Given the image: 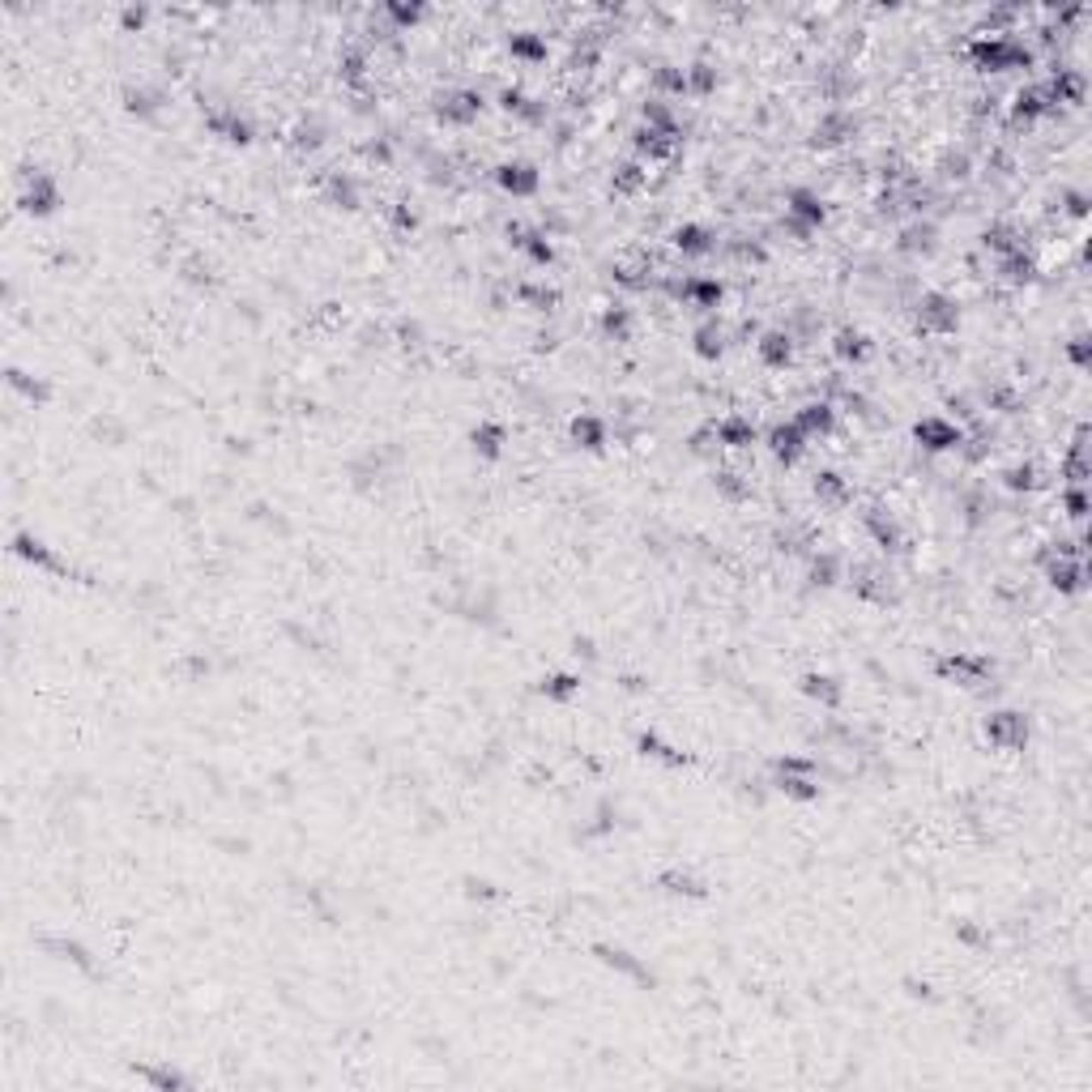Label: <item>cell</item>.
Returning a JSON list of instances; mask_svg holds the SVG:
<instances>
[{
    "label": "cell",
    "instance_id": "obj_18",
    "mask_svg": "<svg viewBox=\"0 0 1092 1092\" xmlns=\"http://www.w3.org/2000/svg\"><path fill=\"white\" fill-rule=\"evenodd\" d=\"M1037 483H1041V479H1037V466H1033V461H1016V466L1003 470V486H1007V491H1037Z\"/></svg>",
    "mask_w": 1092,
    "mask_h": 1092
},
{
    "label": "cell",
    "instance_id": "obj_6",
    "mask_svg": "<svg viewBox=\"0 0 1092 1092\" xmlns=\"http://www.w3.org/2000/svg\"><path fill=\"white\" fill-rule=\"evenodd\" d=\"M768 448H772V457H777V461L794 466V461L807 453V436H802V427L790 418V423H777V427L768 431Z\"/></svg>",
    "mask_w": 1092,
    "mask_h": 1092
},
{
    "label": "cell",
    "instance_id": "obj_7",
    "mask_svg": "<svg viewBox=\"0 0 1092 1092\" xmlns=\"http://www.w3.org/2000/svg\"><path fill=\"white\" fill-rule=\"evenodd\" d=\"M479 112H483V99H479L474 90H448V95L440 99V120H448V124H470Z\"/></svg>",
    "mask_w": 1092,
    "mask_h": 1092
},
{
    "label": "cell",
    "instance_id": "obj_12",
    "mask_svg": "<svg viewBox=\"0 0 1092 1092\" xmlns=\"http://www.w3.org/2000/svg\"><path fill=\"white\" fill-rule=\"evenodd\" d=\"M853 128H857L853 116H845V112H828L824 124L815 128V141H820V145H841L845 137H853Z\"/></svg>",
    "mask_w": 1092,
    "mask_h": 1092
},
{
    "label": "cell",
    "instance_id": "obj_3",
    "mask_svg": "<svg viewBox=\"0 0 1092 1092\" xmlns=\"http://www.w3.org/2000/svg\"><path fill=\"white\" fill-rule=\"evenodd\" d=\"M956 320H961V312H956V303H952L948 295H939V290L922 295V303H918V325H922L926 333H952Z\"/></svg>",
    "mask_w": 1092,
    "mask_h": 1092
},
{
    "label": "cell",
    "instance_id": "obj_15",
    "mask_svg": "<svg viewBox=\"0 0 1092 1092\" xmlns=\"http://www.w3.org/2000/svg\"><path fill=\"white\" fill-rule=\"evenodd\" d=\"M572 440H577V444H585V448H602V444H607V423H602V418L581 414V418L572 423Z\"/></svg>",
    "mask_w": 1092,
    "mask_h": 1092
},
{
    "label": "cell",
    "instance_id": "obj_4",
    "mask_svg": "<svg viewBox=\"0 0 1092 1092\" xmlns=\"http://www.w3.org/2000/svg\"><path fill=\"white\" fill-rule=\"evenodd\" d=\"M939 670H943L948 679H956L961 687H981V683L994 674V666H990L985 657H977V653H952V657L939 662Z\"/></svg>",
    "mask_w": 1092,
    "mask_h": 1092
},
{
    "label": "cell",
    "instance_id": "obj_22",
    "mask_svg": "<svg viewBox=\"0 0 1092 1092\" xmlns=\"http://www.w3.org/2000/svg\"><path fill=\"white\" fill-rule=\"evenodd\" d=\"M512 52H516L521 60H542V56H546V43H542L534 30H521V34H512Z\"/></svg>",
    "mask_w": 1092,
    "mask_h": 1092
},
{
    "label": "cell",
    "instance_id": "obj_27",
    "mask_svg": "<svg viewBox=\"0 0 1092 1092\" xmlns=\"http://www.w3.org/2000/svg\"><path fill=\"white\" fill-rule=\"evenodd\" d=\"M815 495H824V499L837 503V499H845L850 491H845V483H841L837 474H820V479H815Z\"/></svg>",
    "mask_w": 1092,
    "mask_h": 1092
},
{
    "label": "cell",
    "instance_id": "obj_10",
    "mask_svg": "<svg viewBox=\"0 0 1092 1092\" xmlns=\"http://www.w3.org/2000/svg\"><path fill=\"white\" fill-rule=\"evenodd\" d=\"M21 201H26V210H34V214H52V210L60 205V192H56V184H52L47 175H34Z\"/></svg>",
    "mask_w": 1092,
    "mask_h": 1092
},
{
    "label": "cell",
    "instance_id": "obj_31",
    "mask_svg": "<svg viewBox=\"0 0 1092 1092\" xmlns=\"http://www.w3.org/2000/svg\"><path fill=\"white\" fill-rule=\"evenodd\" d=\"M384 13H388L393 21H401V26H414V21H418V9H406V4H388Z\"/></svg>",
    "mask_w": 1092,
    "mask_h": 1092
},
{
    "label": "cell",
    "instance_id": "obj_32",
    "mask_svg": "<svg viewBox=\"0 0 1092 1092\" xmlns=\"http://www.w3.org/2000/svg\"><path fill=\"white\" fill-rule=\"evenodd\" d=\"M602 325H607V333H623L627 329V312H607Z\"/></svg>",
    "mask_w": 1092,
    "mask_h": 1092
},
{
    "label": "cell",
    "instance_id": "obj_20",
    "mask_svg": "<svg viewBox=\"0 0 1092 1092\" xmlns=\"http://www.w3.org/2000/svg\"><path fill=\"white\" fill-rule=\"evenodd\" d=\"M866 525H870V534L879 538V546H888V551H896L900 546V529H896V521L888 516V512H870L866 516Z\"/></svg>",
    "mask_w": 1092,
    "mask_h": 1092
},
{
    "label": "cell",
    "instance_id": "obj_16",
    "mask_svg": "<svg viewBox=\"0 0 1092 1092\" xmlns=\"http://www.w3.org/2000/svg\"><path fill=\"white\" fill-rule=\"evenodd\" d=\"M696 351H700L705 359H717V355L726 351V329H722L717 320L700 325V329H696Z\"/></svg>",
    "mask_w": 1092,
    "mask_h": 1092
},
{
    "label": "cell",
    "instance_id": "obj_23",
    "mask_svg": "<svg viewBox=\"0 0 1092 1092\" xmlns=\"http://www.w3.org/2000/svg\"><path fill=\"white\" fill-rule=\"evenodd\" d=\"M674 243H679L683 252H709V247H713V240H709L705 227H679V231H674Z\"/></svg>",
    "mask_w": 1092,
    "mask_h": 1092
},
{
    "label": "cell",
    "instance_id": "obj_29",
    "mask_svg": "<svg viewBox=\"0 0 1092 1092\" xmlns=\"http://www.w3.org/2000/svg\"><path fill=\"white\" fill-rule=\"evenodd\" d=\"M811 577H815V585H833V581H837V559H833V555H820V559L811 564Z\"/></svg>",
    "mask_w": 1092,
    "mask_h": 1092
},
{
    "label": "cell",
    "instance_id": "obj_33",
    "mask_svg": "<svg viewBox=\"0 0 1092 1092\" xmlns=\"http://www.w3.org/2000/svg\"><path fill=\"white\" fill-rule=\"evenodd\" d=\"M141 21H145L141 9H128V13H124V26H141Z\"/></svg>",
    "mask_w": 1092,
    "mask_h": 1092
},
{
    "label": "cell",
    "instance_id": "obj_17",
    "mask_svg": "<svg viewBox=\"0 0 1092 1092\" xmlns=\"http://www.w3.org/2000/svg\"><path fill=\"white\" fill-rule=\"evenodd\" d=\"M470 440H474V453L499 457V448H503V427H499V423H479Z\"/></svg>",
    "mask_w": 1092,
    "mask_h": 1092
},
{
    "label": "cell",
    "instance_id": "obj_21",
    "mask_svg": "<svg viewBox=\"0 0 1092 1092\" xmlns=\"http://www.w3.org/2000/svg\"><path fill=\"white\" fill-rule=\"evenodd\" d=\"M577 692H581V679H577V674H564V670H559V674L542 679V696H546V700H572Z\"/></svg>",
    "mask_w": 1092,
    "mask_h": 1092
},
{
    "label": "cell",
    "instance_id": "obj_30",
    "mask_svg": "<svg viewBox=\"0 0 1092 1092\" xmlns=\"http://www.w3.org/2000/svg\"><path fill=\"white\" fill-rule=\"evenodd\" d=\"M602 961L614 965V969H623V973H640V965H636V961H627V952H619V948H602Z\"/></svg>",
    "mask_w": 1092,
    "mask_h": 1092
},
{
    "label": "cell",
    "instance_id": "obj_8",
    "mask_svg": "<svg viewBox=\"0 0 1092 1092\" xmlns=\"http://www.w3.org/2000/svg\"><path fill=\"white\" fill-rule=\"evenodd\" d=\"M495 180H499V188H503V192H512V197H529V192H538V171H534L529 162H503V167L495 171Z\"/></svg>",
    "mask_w": 1092,
    "mask_h": 1092
},
{
    "label": "cell",
    "instance_id": "obj_5",
    "mask_svg": "<svg viewBox=\"0 0 1092 1092\" xmlns=\"http://www.w3.org/2000/svg\"><path fill=\"white\" fill-rule=\"evenodd\" d=\"M913 436H918L930 453H948V448H961V444H965V431H961L956 423H948V418H922Z\"/></svg>",
    "mask_w": 1092,
    "mask_h": 1092
},
{
    "label": "cell",
    "instance_id": "obj_9",
    "mask_svg": "<svg viewBox=\"0 0 1092 1092\" xmlns=\"http://www.w3.org/2000/svg\"><path fill=\"white\" fill-rule=\"evenodd\" d=\"M798 427H802V436L811 440V436H828L833 431V423H837V414H833V406L828 401H811V406H802V414L794 418Z\"/></svg>",
    "mask_w": 1092,
    "mask_h": 1092
},
{
    "label": "cell",
    "instance_id": "obj_19",
    "mask_svg": "<svg viewBox=\"0 0 1092 1092\" xmlns=\"http://www.w3.org/2000/svg\"><path fill=\"white\" fill-rule=\"evenodd\" d=\"M837 355H841L845 363H862V359L870 355V346H866V338H862L857 329H841V333H837Z\"/></svg>",
    "mask_w": 1092,
    "mask_h": 1092
},
{
    "label": "cell",
    "instance_id": "obj_13",
    "mask_svg": "<svg viewBox=\"0 0 1092 1092\" xmlns=\"http://www.w3.org/2000/svg\"><path fill=\"white\" fill-rule=\"evenodd\" d=\"M755 440V427L747 418H722L717 423V444H729V448H747Z\"/></svg>",
    "mask_w": 1092,
    "mask_h": 1092
},
{
    "label": "cell",
    "instance_id": "obj_1",
    "mask_svg": "<svg viewBox=\"0 0 1092 1092\" xmlns=\"http://www.w3.org/2000/svg\"><path fill=\"white\" fill-rule=\"evenodd\" d=\"M969 56L977 60V69H990V73H1003V69H1020L1028 64V52L1007 39V34H981L977 43L969 47Z\"/></svg>",
    "mask_w": 1092,
    "mask_h": 1092
},
{
    "label": "cell",
    "instance_id": "obj_25",
    "mask_svg": "<svg viewBox=\"0 0 1092 1092\" xmlns=\"http://www.w3.org/2000/svg\"><path fill=\"white\" fill-rule=\"evenodd\" d=\"M905 247H909V252H918V247L930 252V247H935V227H926V223L909 227V231H905Z\"/></svg>",
    "mask_w": 1092,
    "mask_h": 1092
},
{
    "label": "cell",
    "instance_id": "obj_28",
    "mask_svg": "<svg viewBox=\"0 0 1092 1092\" xmlns=\"http://www.w3.org/2000/svg\"><path fill=\"white\" fill-rule=\"evenodd\" d=\"M1063 503H1067V516H1076V521L1089 516V495H1084V486H1071V491L1063 495Z\"/></svg>",
    "mask_w": 1092,
    "mask_h": 1092
},
{
    "label": "cell",
    "instance_id": "obj_11",
    "mask_svg": "<svg viewBox=\"0 0 1092 1092\" xmlns=\"http://www.w3.org/2000/svg\"><path fill=\"white\" fill-rule=\"evenodd\" d=\"M802 692H807L811 700H820L824 709H837V705H841V683H837L833 674H807V679H802Z\"/></svg>",
    "mask_w": 1092,
    "mask_h": 1092
},
{
    "label": "cell",
    "instance_id": "obj_2",
    "mask_svg": "<svg viewBox=\"0 0 1092 1092\" xmlns=\"http://www.w3.org/2000/svg\"><path fill=\"white\" fill-rule=\"evenodd\" d=\"M985 738H990V747H998V751H1020V747L1028 742V722H1024V713H1011V709L990 713V717H985Z\"/></svg>",
    "mask_w": 1092,
    "mask_h": 1092
},
{
    "label": "cell",
    "instance_id": "obj_24",
    "mask_svg": "<svg viewBox=\"0 0 1092 1092\" xmlns=\"http://www.w3.org/2000/svg\"><path fill=\"white\" fill-rule=\"evenodd\" d=\"M662 888L674 892V896H700V883H696L687 870H666V875H662Z\"/></svg>",
    "mask_w": 1092,
    "mask_h": 1092
},
{
    "label": "cell",
    "instance_id": "obj_14",
    "mask_svg": "<svg viewBox=\"0 0 1092 1092\" xmlns=\"http://www.w3.org/2000/svg\"><path fill=\"white\" fill-rule=\"evenodd\" d=\"M790 355H794V346H790L785 333H764V338H760V359L768 367H785Z\"/></svg>",
    "mask_w": 1092,
    "mask_h": 1092
},
{
    "label": "cell",
    "instance_id": "obj_26",
    "mask_svg": "<svg viewBox=\"0 0 1092 1092\" xmlns=\"http://www.w3.org/2000/svg\"><path fill=\"white\" fill-rule=\"evenodd\" d=\"M128 112H132V116H154V112H158V95H149V90H128Z\"/></svg>",
    "mask_w": 1092,
    "mask_h": 1092
}]
</instances>
